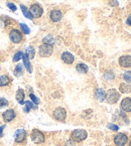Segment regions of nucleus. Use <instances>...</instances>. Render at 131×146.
<instances>
[{
	"mask_svg": "<svg viewBox=\"0 0 131 146\" xmlns=\"http://www.w3.org/2000/svg\"><path fill=\"white\" fill-rule=\"evenodd\" d=\"M6 106H8V101L4 98H0V108L6 107Z\"/></svg>",
	"mask_w": 131,
	"mask_h": 146,
	"instance_id": "c85d7f7f",
	"label": "nucleus"
},
{
	"mask_svg": "<svg viewBox=\"0 0 131 146\" xmlns=\"http://www.w3.org/2000/svg\"><path fill=\"white\" fill-rule=\"evenodd\" d=\"M119 64L123 68L131 67V56H123L119 58Z\"/></svg>",
	"mask_w": 131,
	"mask_h": 146,
	"instance_id": "9b49d317",
	"label": "nucleus"
},
{
	"mask_svg": "<svg viewBox=\"0 0 131 146\" xmlns=\"http://www.w3.org/2000/svg\"><path fill=\"white\" fill-rule=\"evenodd\" d=\"M7 7H8V8L10 9L11 11H13V12H14V11H16V6H15L13 3L8 2V3H7Z\"/></svg>",
	"mask_w": 131,
	"mask_h": 146,
	"instance_id": "2f4dec72",
	"label": "nucleus"
},
{
	"mask_svg": "<svg viewBox=\"0 0 131 146\" xmlns=\"http://www.w3.org/2000/svg\"><path fill=\"white\" fill-rule=\"evenodd\" d=\"M121 108L124 110L125 112H130L131 111V99L130 98H125L121 102Z\"/></svg>",
	"mask_w": 131,
	"mask_h": 146,
	"instance_id": "4468645a",
	"label": "nucleus"
},
{
	"mask_svg": "<svg viewBox=\"0 0 131 146\" xmlns=\"http://www.w3.org/2000/svg\"><path fill=\"white\" fill-rule=\"evenodd\" d=\"M23 52L20 50V52H17L16 54L13 56V62H18V60H20L22 58V56H23Z\"/></svg>",
	"mask_w": 131,
	"mask_h": 146,
	"instance_id": "a878e982",
	"label": "nucleus"
},
{
	"mask_svg": "<svg viewBox=\"0 0 131 146\" xmlns=\"http://www.w3.org/2000/svg\"><path fill=\"white\" fill-rule=\"evenodd\" d=\"M96 98L99 101L103 102L104 100L106 99V93L104 92V90H102V89H97L96 91Z\"/></svg>",
	"mask_w": 131,
	"mask_h": 146,
	"instance_id": "dca6fc26",
	"label": "nucleus"
},
{
	"mask_svg": "<svg viewBox=\"0 0 131 146\" xmlns=\"http://www.w3.org/2000/svg\"><path fill=\"white\" fill-rule=\"evenodd\" d=\"M2 117H3V119H4L5 122H9V121L13 120V119L15 118L14 110L10 109V110H7V111H5L4 113H3Z\"/></svg>",
	"mask_w": 131,
	"mask_h": 146,
	"instance_id": "f8f14e48",
	"label": "nucleus"
},
{
	"mask_svg": "<svg viewBox=\"0 0 131 146\" xmlns=\"http://www.w3.org/2000/svg\"><path fill=\"white\" fill-rule=\"evenodd\" d=\"M5 126H1L0 127V136H2V131H3V129H4Z\"/></svg>",
	"mask_w": 131,
	"mask_h": 146,
	"instance_id": "f704fd0d",
	"label": "nucleus"
},
{
	"mask_svg": "<svg viewBox=\"0 0 131 146\" xmlns=\"http://www.w3.org/2000/svg\"><path fill=\"white\" fill-rule=\"evenodd\" d=\"M10 83V79L7 76H1L0 77V87H5L9 85Z\"/></svg>",
	"mask_w": 131,
	"mask_h": 146,
	"instance_id": "412c9836",
	"label": "nucleus"
},
{
	"mask_svg": "<svg viewBox=\"0 0 131 146\" xmlns=\"http://www.w3.org/2000/svg\"><path fill=\"white\" fill-rule=\"evenodd\" d=\"M20 8H21V11L22 13H23V15L25 16L26 18H28V19H32V15L31 13H30V11L28 10V8L26 6H24V5H20Z\"/></svg>",
	"mask_w": 131,
	"mask_h": 146,
	"instance_id": "aec40b11",
	"label": "nucleus"
},
{
	"mask_svg": "<svg viewBox=\"0 0 131 146\" xmlns=\"http://www.w3.org/2000/svg\"><path fill=\"white\" fill-rule=\"evenodd\" d=\"M29 11H30V13H31L32 17H37V18L41 17V15H43V12L41 6L39 4H32L31 6H30Z\"/></svg>",
	"mask_w": 131,
	"mask_h": 146,
	"instance_id": "0eeeda50",
	"label": "nucleus"
},
{
	"mask_svg": "<svg viewBox=\"0 0 131 146\" xmlns=\"http://www.w3.org/2000/svg\"><path fill=\"white\" fill-rule=\"evenodd\" d=\"M16 100L20 103V105L24 104V92L22 89H19L16 93Z\"/></svg>",
	"mask_w": 131,
	"mask_h": 146,
	"instance_id": "f3484780",
	"label": "nucleus"
},
{
	"mask_svg": "<svg viewBox=\"0 0 131 146\" xmlns=\"http://www.w3.org/2000/svg\"><path fill=\"white\" fill-rule=\"evenodd\" d=\"M24 105H25V108H24V111L25 112H29L30 109H35V106L33 105V103H31L30 101H26L24 102Z\"/></svg>",
	"mask_w": 131,
	"mask_h": 146,
	"instance_id": "393cba45",
	"label": "nucleus"
},
{
	"mask_svg": "<svg viewBox=\"0 0 131 146\" xmlns=\"http://www.w3.org/2000/svg\"><path fill=\"white\" fill-rule=\"evenodd\" d=\"M26 54H27L29 58H35V48H33L32 46H28L27 48H26Z\"/></svg>",
	"mask_w": 131,
	"mask_h": 146,
	"instance_id": "b1692460",
	"label": "nucleus"
},
{
	"mask_svg": "<svg viewBox=\"0 0 131 146\" xmlns=\"http://www.w3.org/2000/svg\"><path fill=\"white\" fill-rule=\"evenodd\" d=\"M71 137L74 141H77V142L83 141V140H85L87 138V132L85 130H83V129H78V130L73 131Z\"/></svg>",
	"mask_w": 131,
	"mask_h": 146,
	"instance_id": "f03ea898",
	"label": "nucleus"
},
{
	"mask_svg": "<svg viewBox=\"0 0 131 146\" xmlns=\"http://www.w3.org/2000/svg\"><path fill=\"white\" fill-rule=\"evenodd\" d=\"M29 97H30V99H31V101L33 102V103H35V105H39V100L37 99V98L35 96V95H33V94H30V95H29Z\"/></svg>",
	"mask_w": 131,
	"mask_h": 146,
	"instance_id": "c756f323",
	"label": "nucleus"
},
{
	"mask_svg": "<svg viewBox=\"0 0 131 146\" xmlns=\"http://www.w3.org/2000/svg\"><path fill=\"white\" fill-rule=\"evenodd\" d=\"M76 70L79 72L80 74H86L88 72V66H86L85 64H78Z\"/></svg>",
	"mask_w": 131,
	"mask_h": 146,
	"instance_id": "6ab92c4d",
	"label": "nucleus"
},
{
	"mask_svg": "<svg viewBox=\"0 0 131 146\" xmlns=\"http://www.w3.org/2000/svg\"><path fill=\"white\" fill-rule=\"evenodd\" d=\"M123 78H124V80L126 82L131 83V72H126V73H124Z\"/></svg>",
	"mask_w": 131,
	"mask_h": 146,
	"instance_id": "cd10ccee",
	"label": "nucleus"
},
{
	"mask_svg": "<svg viewBox=\"0 0 131 146\" xmlns=\"http://www.w3.org/2000/svg\"><path fill=\"white\" fill-rule=\"evenodd\" d=\"M62 17H63L62 12H61L60 10H58V9H54V10L51 11L50 18H51V20H52V21L59 22L61 19H62Z\"/></svg>",
	"mask_w": 131,
	"mask_h": 146,
	"instance_id": "1a4fd4ad",
	"label": "nucleus"
},
{
	"mask_svg": "<svg viewBox=\"0 0 131 146\" xmlns=\"http://www.w3.org/2000/svg\"><path fill=\"white\" fill-rule=\"evenodd\" d=\"M119 97H120V94L116 90L112 89V90H109V92L106 95V100L109 104H114L119 100Z\"/></svg>",
	"mask_w": 131,
	"mask_h": 146,
	"instance_id": "7ed1b4c3",
	"label": "nucleus"
},
{
	"mask_svg": "<svg viewBox=\"0 0 131 146\" xmlns=\"http://www.w3.org/2000/svg\"><path fill=\"white\" fill-rule=\"evenodd\" d=\"M2 20L4 21V25H9V24L11 23V20H10V18L8 17V16H3V18H2Z\"/></svg>",
	"mask_w": 131,
	"mask_h": 146,
	"instance_id": "7c9ffc66",
	"label": "nucleus"
},
{
	"mask_svg": "<svg viewBox=\"0 0 131 146\" xmlns=\"http://www.w3.org/2000/svg\"><path fill=\"white\" fill-rule=\"evenodd\" d=\"M108 128L113 130V131H117V130L119 129L118 126H116V125H114V124H108Z\"/></svg>",
	"mask_w": 131,
	"mask_h": 146,
	"instance_id": "473e14b6",
	"label": "nucleus"
},
{
	"mask_svg": "<svg viewBox=\"0 0 131 146\" xmlns=\"http://www.w3.org/2000/svg\"><path fill=\"white\" fill-rule=\"evenodd\" d=\"M25 138H26L25 130H23V129H19V130L16 131V133H15V141L17 142V143H21V142H23L24 140H25Z\"/></svg>",
	"mask_w": 131,
	"mask_h": 146,
	"instance_id": "9d476101",
	"label": "nucleus"
},
{
	"mask_svg": "<svg viewBox=\"0 0 131 146\" xmlns=\"http://www.w3.org/2000/svg\"><path fill=\"white\" fill-rule=\"evenodd\" d=\"M9 38L12 42L14 43H20L22 40V35L20 33L19 30L17 29H12L9 32Z\"/></svg>",
	"mask_w": 131,
	"mask_h": 146,
	"instance_id": "20e7f679",
	"label": "nucleus"
},
{
	"mask_svg": "<svg viewBox=\"0 0 131 146\" xmlns=\"http://www.w3.org/2000/svg\"><path fill=\"white\" fill-rule=\"evenodd\" d=\"M23 74V67L22 64H16V67L14 69V75L16 77H20Z\"/></svg>",
	"mask_w": 131,
	"mask_h": 146,
	"instance_id": "4be33fe9",
	"label": "nucleus"
},
{
	"mask_svg": "<svg viewBox=\"0 0 131 146\" xmlns=\"http://www.w3.org/2000/svg\"><path fill=\"white\" fill-rule=\"evenodd\" d=\"M53 116H54V118L56 120L64 121L66 119V117H67V112H66V110L64 108H57L54 111V113H53Z\"/></svg>",
	"mask_w": 131,
	"mask_h": 146,
	"instance_id": "39448f33",
	"label": "nucleus"
},
{
	"mask_svg": "<svg viewBox=\"0 0 131 146\" xmlns=\"http://www.w3.org/2000/svg\"><path fill=\"white\" fill-rule=\"evenodd\" d=\"M20 28H21L22 32H23V33H25V35H28V33L30 32V29L28 28V26L26 25V24H24V23H20Z\"/></svg>",
	"mask_w": 131,
	"mask_h": 146,
	"instance_id": "bb28decb",
	"label": "nucleus"
},
{
	"mask_svg": "<svg viewBox=\"0 0 131 146\" xmlns=\"http://www.w3.org/2000/svg\"><path fill=\"white\" fill-rule=\"evenodd\" d=\"M31 139L35 143H43V142L45 141V135H43L39 130L35 129V130L31 132Z\"/></svg>",
	"mask_w": 131,
	"mask_h": 146,
	"instance_id": "423d86ee",
	"label": "nucleus"
},
{
	"mask_svg": "<svg viewBox=\"0 0 131 146\" xmlns=\"http://www.w3.org/2000/svg\"><path fill=\"white\" fill-rule=\"evenodd\" d=\"M22 60H23V64L24 67L26 68V70L28 71V73L31 74L32 73V68H31V64H30L29 62V58H28L27 54H23V56H22Z\"/></svg>",
	"mask_w": 131,
	"mask_h": 146,
	"instance_id": "2eb2a0df",
	"label": "nucleus"
},
{
	"mask_svg": "<svg viewBox=\"0 0 131 146\" xmlns=\"http://www.w3.org/2000/svg\"><path fill=\"white\" fill-rule=\"evenodd\" d=\"M43 43H47V44H54L56 41H55V37L52 36V35H47V36H45V38L43 39Z\"/></svg>",
	"mask_w": 131,
	"mask_h": 146,
	"instance_id": "5701e85b",
	"label": "nucleus"
},
{
	"mask_svg": "<svg viewBox=\"0 0 131 146\" xmlns=\"http://www.w3.org/2000/svg\"><path fill=\"white\" fill-rule=\"evenodd\" d=\"M127 141H128V137L123 133L117 134V135L114 137V142H115V144H116L117 146H124L125 144L127 143Z\"/></svg>",
	"mask_w": 131,
	"mask_h": 146,
	"instance_id": "6e6552de",
	"label": "nucleus"
},
{
	"mask_svg": "<svg viewBox=\"0 0 131 146\" xmlns=\"http://www.w3.org/2000/svg\"><path fill=\"white\" fill-rule=\"evenodd\" d=\"M54 52V48H53V45L47 44V43H43V44L39 46V54L43 58H49L53 54Z\"/></svg>",
	"mask_w": 131,
	"mask_h": 146,
	"instance_id": "f257e3e1",
	"label": "nucleus"
},
{
	"mask_svg": "<svg viewBox=\"0 0 131 146\" xmlns=\"http://www.w3.org/2000/svg\"><path fill=\"white\" fill-rule=\"evenodd\" d=\"M127 24L128 25H130L131 26V14L128 16V18H127Z\"/></svg>",
	"mask_w": 131,
	"mask_h": 146,
	"instance_id": "72a5a7b5",
	"label": "nucleus"
},
{
	"mask_svg": "<svg viewBox=\"0 0 131 146\" xmlns=\"http://www.w3.org/2000/svg\"><path fill=\"white\" fill-rule=\"evenodd\" d=\"M129 146H131V141H130V144H129Z\"/></svg>",
	"mask_w": 131,
	"mask_h": 146,
	"instance_id": "c9c22d12",
	"label": "nucleus"
},
{
	"mask_svg": "<svg viewBox=\"0 0 131 146\" xmlns=\"http://www.w3.org/2000/svg\"><path fill=\"white\" fill-rule=\"evenodd\" d=\"M119 90H120V92L123 93V94H126V93H129L131 91V86L128 83H123V84H121L120 87H119Z\"/></svg>",
	"mask_w": 131,
	"mask_h": 146,
	"instance_id": "a211bd4d",
	"label": "nucleus"
},
{
	"mask_svg": "<svg viewBox=\"0 0 131 146\" xmlns=\"http://www.w3.org/2000/svg\"><path fill=\"white\" fill-rule=\"evenodd\" d=\"M62 60H64V62H66V64H71L74 62L75 58H74V56L72 54H70V52H63V54H62Z\"/></svg>",
	"mask_w": 131,
	"mask_h": 146,
	"instance_id": "ddd939ff",
	"label": "nucleus"
}]
</instances>
